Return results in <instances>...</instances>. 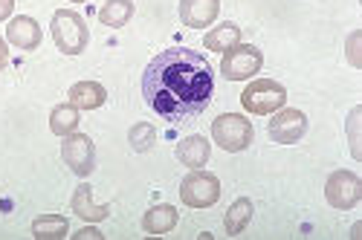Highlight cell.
I'll return each mask as SVG.
<instances>
[{
  "label": "cell",
  "mask_w": 362,
  "mask_h": 240,
  "mask_svg": "<svg viewBox=\"0 0 362 240\" xmlns=\"http://www.w3.org/2000/svg\"><path fill=\"white\" fill-rule=\"evenodd\" d=\"M264 67V52L252 44H235L232 49L223 52L221 61V76L226 81H247Z\"/></svg>",
  "instance_id": "cell-6"
},
{
  "label": "cell",
  "mask_w": 362,
  "mask_h": 240,
  "mask_svg": "<svg viewBox=\"0 0 362 240\" xmlns=\"http://www.w3.org/2000/svg\"><path fill=\"white\" fill-rule=\"evenodd\" d=\"M52 41L55 47L62 49L64 55H78L87 49V41H90V29L84 23V18L73 9H58L52 15Z\"/></svg>",
  "instance_id": "cell-2"
},
{
  "label": "cell",
  "mask_w": 362,
  "mask_h": 240,
  "mask_svg": "<svg viewBox=\"0 0 362 240\" xmlns=\"http://www.w3.org/2000/svg\"><path fill=\"white\" fill-rule=\"evenodd\" d=\"M212 136H215L218 148H223V151H229V154H240V151H247V148L252 145L255 131H252V122L247 116L223 113L212 122Z\"/></svg>",
  "instance_id": "cell-4"
},
{
  "label": "cell",
  "mask_w": 362,
  "mask_h": 240,
  "mask_svg": "<svg viewBox=\"0 0 362 240\" xmlns=\"http://www.w3.org/2000/svg\"><path fill=\"white\" fill-rule=\"evenodd\" d=\"M180 200L189 208H209L221 200V179L203 168H192V174L180 183Z\"/></svg>",
  "instance_id": "cell-5"
},
{
  "label": "cell",
  "mask_w": 362,
  "mask_h": 240,
  "mask_svg": "<svg viewBox=\"0 0 362 240\" xmlns=\"http://www.w3.org/2000/svg\"><path fill=\"white\" fill-rule=\"evenodd\" d=\"M70 226H67V217L62 215H44L38 220H33V237L35 240H62L67 237Z\"/></svg>",
  "instance_id": "cell-18"
},
{
  "label": "cell",
  "mask_w": 362,
  "mask_h": 240,
  "mask_svg": "<svg viewBox=\"0 0 362 240\" xmlns=\"http://www.w3.org/2000/svg\"><path fill=\"white\" fill-rule=\"evenodd\" d=\"M267 133L279 145H293L308 133V116L296 107H281V110H276L273 119H269Z\"/></svg>",
  "instance_id": "cell-9"
},
{
  "label": "cell",
  "mask_w": 362,
  "mask_h": 240,
  "mask_svg": "<svg viewBox=\"0 0 362 240\" xmlns=\"http://www.w3.org/2000/svg\"><path fill=\"white\" fill-rule=\"evenodd\" d=\"M359 232H362V223H354V229H351V237H362Z\"/></svg>",
  "instance_id": "cell-27"
},
{
  "label": "cell",
  "mask_w": 362,
  "mask_h": 240,
  "mask_svg": "<svg viewBox=\"0 0 362 240\" xmlns=\"http://www.w3.org/2000/svg\"><path fill=\"white\" fill-rule=\"evenodd\" d=\"M221 12V0H180V20L192 29L212 26Z\"/></svg>",
  "instance_id": "cell-10"
},
{
  "label": "cell",
  "mask_w": 362,
  "mask_h": 240,
  "mask_svg": "<svg viewBox=\"0 0 362 240\" xmlns=\"http://www.w3.org/2000/svg\"><path fill=\"white\" fill-rule=\"evenodd\" d=\"M12 12H15V0H0V23L9 20Z\"/></svg>",
  "instance_id": "cell-24"
},
{
  "label": "cell",
  "mask_w": 362,
  "mask_h": 240,
  "mask_svg": "<svg viewBox=\"0 0 362 240\" xmlns=\"http://www.w3.org/2000/svg\"><path fill=\"white\" fill-rule=\"evenodd\" d=\"M250 220H252V203L247 197H240V200H235L229 205V212L223 217V229H226L229 237H235V234H240L250 226Z\"/></svg>",
  "instance_id": "cell-17"
},
{
  "label": "cell",
  "mask_w": 362,
  "mask_h": 240,
  "mask_svg": "<svg viewBox=\"0 0 362 240\" xmlns=\"http://www.w3.org/2000/svg\"><path fill=\"white\" fill-rule=\"evenodd\" d=\"M6 38H9V44L18 47V49H26V52H29V49H38V44H41V26H38L35 18L18 15V18H12L9 26H6Z\"/></svg>",
  "instance_id": "cell-11"
},
{
  "label": "cell",
  "mask_w": 362,
  "mask_h": 240,
  "mask_svg": "<svg viewBox=\"0 0 362 240\" xmlns=\"http://www.w3.org/2000/svg\"><path fill=\"white\" fill-rule=\"evenodd\" d=\"M70 104L78 110H96L107 102V90L99 81H78L70 87Z\"/></svg>",
  "instance_id": "cell-14"
},
{
  "label": "cell",
  "mask_w": 362,
  "mask_h": 240,
  "mask_svg": "<svg viewBox=\"0 0 362 240\" xmlns=\"http://www.w3.org/2000/svg\"><path fill=\"white\" fill-rule=\"evenodd\" d=\"M76 128H78V107H73V104L52 107V113H49V131L55 136H67Z\"/></svg>",
  "instance_id": "cell-20"
},
{
  "label": "cell",
  "mask_w": 362,
  "mask_h": 240,
  "mask_svg": "<svg viewBox=\"0 0 362 240\" xmlns=\"http://www.w3.org/2000/svg\"><path fill=\"white\" fill-rule=\"evenodd\" d=\"M9 64V47H6V41L0 38V70H4Z\"/></svg>",
  "instance_id": "cell-26"
},
{
  "label": "cell",
  "mask_w": 362,
  "mask_h": 240,
  "mask_svg": "<svg viewBox=\"0 0 362 240\" xmlns=\"http://www.w3.org/2000/svg\"><path fill=\"white\" fill-rule=\"evenodd\" d=\"M62 160L76 176H90L96 171V145L87 133H67L62 142Z\"/></svg>",
  "instance_id": "cell-7"
},
{
  "label": "cell",
  "mask_w": 362,
  "mask_h": 240,
  "mask_svg": "<svg viewBox=\"0 0 362 240\" xmlns=\"http://www.w3.org/2000/svg\"><path fill=\"white\" fill-rule=\"evenodd\" d=\"M73 4H84V0H73Z\"/></svg>",
  "instance_id": "cell-28"
},
{
  "label": "cell",
  "mask_w": 362,
  "mask_h": 240,
  "mask_svg": "<svg viewBox=\"0 0 362 240\" xmlns=\"http://www.w3.org/2000/svg\"><path fill=\"white\" fill-rule=\"evenodd\" d=\"M359 116H362V107H354L348 113V139H351L354 160H362V148H359Z\"/></svg>",
  "instance_id": "cell-22"
},
{
  "label": "cell",
  "mask_w": 362,
  "mask_h": 240,
  "mask_svg": "<svg viewBox=\"0 0 362 240\" xmlns=\"http://www.w3.org/2000/svg\"><path fill=\"white\" fill-rule=\"evenodd\" d=\"M325 197L327 203L339 208V212H348V208H354L359 200H362V179L348 171V168H339L327 176V183H325Z\"/></svg>",
  "instance_id": "cell-8"
},
{
  "label": "cell",
  "mask_w": 362,
  "mask_h": 240,
  "mask_svg": "<svg viewBox=\"0 0 362 240\" xmlns=\"http://www.w3.org/2000/svg\"><path fill=\"white\" fill-rule=\"evenodd\" d=\"M215 93V73L206 58L189 47L160 52L142 73L145 104L168 122H186L203 113Z\"/></svg>",
  "instance_id": "cell-1"
},
{
  "label": "cell",
  "mask_w": 362,
  "mask_h": 240,
  "mask_svg": "<svg viewBox=\"0 0 362 240\" xmlns=\"http://www.w3.org/2000/svg\"><path fill=\"white\" fill-rule=\"evenodd\" d=\"M76 240H102V232L99 229H81L78 234H73Z\"/></svg>",
  "instance_id": "cell-25"
},
{
  "label": "cell",
  "mask_w": 362,
  "mask_h": 240,
  "mask_svg": "<svg viewBox=\"0 0 362 240\" xmlns=\"http://www.w3.org/2000/svg\"><path fill=\"white\" fill-rule=\"evenodd\" d=\"M134 15V0H107V4L99 9V20L110 29L125 26Z\"/></svg>",
  "instance_id": "cell-19"
},
{
  "label": "cell",
  "mask_w": 362,
  "mask_h": 240,
  "mask_svg": "<svg viewBox=\"0 0 362 240\" xmlns=\"http://www.w3.org/2000/svg\"><path fill=\"white\" fill-rule=\"evenodd\" d=\"M70 205H73V212H76L81 220H87V223L107 220V215H110V205H107V203H105V205H96V203H93V188H90L87 183H81V186L76 188Z\"/></svg>",
  "instance_id": "cell-12"
},
{
  "label": "cell",
  "mask_w": 362,
  "mask_h": 240,
  "mask_svg": "<svg viewBox=\"0 0 362 240\" xmlns=\"http://www.w3.org/2000/svg\"><path fill=\"white\" fill-rule=\"evenodd\" d=\"M128 142H131L134 151H139V154L151 151V148H154V142H157V131H154V125H148V122L134 125L131 133H128Z\"/></svg>",
  "instance_id": "cell-21"
},
{
  "label": "cell",
  "mask_w": 362,
  "mask_h": 240,
  "mask_svg": "<svg viewBox=\"0 0 362 240\" xmlns=\"http://www.w3.org/2000/svg\"><path fill=\"white\" fill-rule=\"evenodd\" d=\"M212 157V145H209L206 136L194 133V136H186L183 142L177 145V160L183 162L186 168H203Z\"/></svg>",
  "instance_id": "cell-13"
},
{
  "label": "cell",
  "mask_w": 362,
  "mask_h": 240,
  "mask_svg": "<svg viewBox=\"0 0 362 240\" xmlns=\"http://www.w3.org/2000/svg\"><path fill=\"white\" fill-rule=\"evenodd\" d=\"M177 220H180L177 208L168 205V203H160V205H151L148 212H145L142 229H145L148 234H165V232H171V229L177 226Z\"/></svg>",
  "instance_id": "cell-15"
},
{
  "label": "cell",
  "mask_w": 362,
  "mask_h": 240,
  "mask_svg": "<svg viewBox=\"0 0 362 240\" xmlns=\"http://www.w3.org/2000/svg\"><path fill=\"white\" fill-rule=\"evenodd\" d=\"M235 44H240V26L232 23V20L218 23L212 32H206V38H203V47L206 49H215V52H226Z\"/></svg>",
  "instance_id": "cell-16"
},
{
  "label": "cell",
  "mask_w": 362,
  "mask_h": 240,
  "mask_svg": "<svg viewBox=\"0 0 362 240\" xmlns=\"http://www.w3.org/2000/svg\"><path fill=\"white\" fill-rule=\"evenodd\" d=\"M240 104H244L247 113L269 116L287 104V90L273 78H255L247 84L244 93H240Z\"/></svg>",
  "instance_id": "cell-3"
},
{
  "label": "cell",
  "mask_w": 362,
  "mask_h": 240,
  "mask_svg": "<svg viewBox=\"0 0 362 240\" xmlns=\"http://www.w3.org/2000/svg\"><path fill=\"white\" fill-rule=\"evenodd\" d=\"M362 41V32H351L348 35V61H351V67H362V58L356 55V44Z\"/></svg>",
  "instance_id": "cell-23"
}]
</instances>
